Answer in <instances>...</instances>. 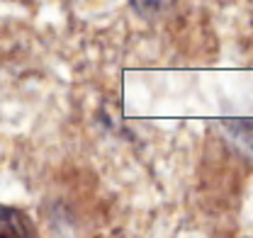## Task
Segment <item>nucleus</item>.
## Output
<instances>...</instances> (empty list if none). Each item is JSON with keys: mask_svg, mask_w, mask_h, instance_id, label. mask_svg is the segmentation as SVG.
Instances as JSON below:
<instances>
[{"mask_svg": "<svg viewBox=\"0 0 253 238\" xmlns=\"http://www.w3.org/2000/svg\"><path fill=\"white\" fill-rule=\"evenodd\" d=\"M166 0H134V7L141 12V15H154L163 7Z\"/></svg>", "mask_w": 253, "mask_h": 238, "instance_id": "obj_1", "label": "nucleus"}]
</instances>
